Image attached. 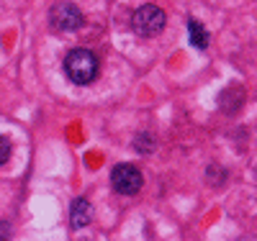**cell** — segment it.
Instances as JSON below:
<instances>
[{"label": "cell", "mask_w": 257, "mask_h": 241, "mask_svg": "<svg viewBox=\"0 0 257 241\" xmlns=\"http://www.w3.org/2000/svg\"><path fill=\"white\" fill-rule=\"evenodd\" d=\"M142 172L134 164H116L111 172V185L118 195H137L142 190Z\"/></svg>", "instance_id": "3957f363"}, {"label": "cell", "mask_w": 257, "mask_h": 241, "mask_svg": "<svg viewBox=\"0 0 257 241\" xmlns=\"http://www.w3.org/2000/svg\"><path fill=\"white\" fill-rule=\"evenodd\" d=\"M98 57L90 49H72L64 59V75H67L75 85H90L98 77Z\"/></svg>", "instance_id": "6da1fadb"}, {"label": "cell", "mask_w": 257, "mask_h": 241, "mask_svg": "<svg viewBox=\"0 0 257 241\" xmlns=\"http://www.w3.org/2000/svg\"><path fill=\"white\" fill-rule=\"evenodd\" d=\"M11 159V141L6 136H0V164H6Z\"/></svg>", "instance_id": "52a82bcc"}, {"label": "cell", "mask_w": 257, "mask_h": 241, "mask_svg": "<svg viewBox=\"0 0 257 241\" xmlns=\"http://www.w3.org/2000/svg\"><path fill=\"white\" fill-rule=\"evenodd\" d=\"M188 39H190L193 47L201 49V52L208 47V31L203 29L201 21H196V18H190V21H188Z\"/></svg>", "instance_id": "8992f818"}, {"label": "cell", "mask_w": 257, "mask_h": 241, "mask_svg": "<svg viewBox=\"0 0 257 241\" xmlns=\"http://www.w3.org/2000/svg\"><path fill=\"white\" fill-rule=\"evenodd\" d=\"M6 236H8V226L0 223V238H6Z\"/></svg>", "instance_id": "ba28073f"}, {"label": "cell", "mask_w": 257, "mask_h": 241, "mask_svg": "<svg viewBox=\"0 0 257 241\" xmlns=\"http://www.w3.org/2000/svg\"><path fill=\"white\" fill-rule=\"evenodd\" d=\"M70 221L75 228H85L90 221H93V205L85 200V198H77L72 203V210H70Z\"/></svg>", "instance_id": "5b68a950"}, {"label": "cell", "mask_w": 257, "mask_h": 241, "mask_svg": "<svg viewBox=\"0 0 257 241\" xmlns=\"http://www.w3.org/2000/svg\"><path fill=\"white\" fill-rule=\"evenodd\" d=\"M49 21L59 34H72L82 26V13L72 3H57L49 13Z\"/></svg>", "instance_id": "277c9868"}, {"label": "cell", "mask_w": 257, "mask_h": 241, "mask_svg": "<svg viewBox=\"0 0 257 241\" xmlns=\"http://www.w3.org/2000/svg\"><path fill=\"white\" fill-rule=\"evenodd\" d=\"M165 21H167V18H165V11L149 3V6H142V8L134 11V16H132V29H134L139 36L149 39V36L162 34Z\"/></svg>", "instance_id": "7a4b0ae2"}]
</instances>
